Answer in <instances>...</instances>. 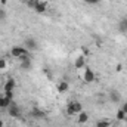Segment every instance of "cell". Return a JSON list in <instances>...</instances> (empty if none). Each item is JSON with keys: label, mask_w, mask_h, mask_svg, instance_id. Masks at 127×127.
<instances>
[{"label": "cell", "mask_w": 127, "mask_h": 127, "mask_svg": "<svg viewBox=\"0 0 127 127\" xmlns=\"http://www.w3.org/2000/svg\"><path fill=\"white\" fill-rule=\"evenodd\" d=\"M83 111V105L78 102V100H72V102H69L68 103V106H66V114L68 115H77V114H80Z\"/></svg>", "instance_id": "cell-1"}, {"label": "cell", "mask_w": 127, "mask_h": 127, "mask_svg": "<svg viewBox=\"0 0 127 127\" xmlns=\"http://www.w3.org/2000/svg\"><path fill=\"white\" fill-rule=\"evenodd\" d=\"M30 52L24 47V46H13L12 49H10V55L13 56V58H21V56H24V55H28Z\"/></svg>", "instance_id": "cell-2"}, {"label": "cell", "mask_w": 127, "mask_h": 127, "mask_svg": "<svg viewBox=\"0 0 127 127\" xmlns=\"http://www.w3.org/2000/svg\"><path fill=\"white\" fill-rule=\"evenodd\" d=\"M6 111H7L9 117H12V118H19V117H21V108H19L16 103H13V102L9 105V108H7Z\"/></svg>", "instance_id": "cell-3"}, {"label": "cell", "mask_w": 127, "mask_h": 127, "mask_svg": "<svg viewBox=\"0 0 127 127\" xmlns=\"http://www.w3.org/2000/svg\"><path fill=\"white\" fill-rule=\"evenodd\" d=\"M83 81L90 84L95 81V72L89 68V66H84V72H83Z\"/></svg>", "instance_id": "cell-4"}, {"label": "cell", "mask_w": 127, "mask_h": 127, "mask_svg": "<svg viewBox=\"0 0 127 127\" xmlns=\"http://www.w3.org/2000/svg\"><path fill=\"white\" fill-rule=\"evenodd\" d=\"M24 47L28 50V52H34L37 47H38V44H37V41L31 38V37H28V38H25L24 40Z\"/></svg>", "instance_id": "cell-5"}, {"label": "cell", "mask_w": 127, "mask_h": 127, "mask_svg": "<svg viewBox=\"0 0 127 127\" xmlns=\"http://www.w3.org/2000/svg\"><path fill=\"white\" fill-rule=\"evenodd\" d=\"M19 61H21V64H19V66L22 68V69H30L32 66V64H31V58H30V55H24V56H21L19 58Z\"/></svg>", "instance_id": "cell-6"}, {"label": "cell", "mask_w": 127, "mask_h": 127, "mask_svg": "<svg viewBox=\"0 0 127 127\" xmlns=\"http://www.w3.org/2000/svg\"><path fill=\"white\" fill-rule=\"evenodd\" d=\"M16 87V81L15 78H7L3 84V92H13Z\"/></svg>", "instance_id": "cell-7"}, {"label": "cell", "mask_w": 127, "mask_h": 127, "mask_svg": "<svg viewBox=\"0 0 127 127\" xmlns=\"http://www.w3.org/2000/svg\"><path fill=\"white\" fill-rule=\"evenodd\" d=\"M74 66H75V69H81V68H84V66H86V56H84V55L77 56L75 61H74Z\"/></svg>", "instance_id": "cell-8"}, {"label": "cell", "mask_w": 127, "mask_h": 127, "mask_svg": "<svg viewBox=\"0 0 127 127\" xmlns=\"http://www.w3.org/2000/svg\"><path fill=\"white\" fill-rule=\"evenodd\" d=\"M46 9H47V3L43 1V0H38L37 4H35V7H34V10H35L37 13H44Z\"/></svg>", "instance_id": "cell-9"}, {"label": "cell", "mask_w": 127, "mask_h": 127, "mask_svg": "<svg viewBox=\"0 0 127 127\" xmlns=\"http://www.w3.org/2000/svg\"><path fill=\"white\" fill-rule=\"evenodd\" d=\"M89 121V114L86 112V111H81L80 114H77V123H80V124H86Z\"/></svg>", "instance_id": "cell-10"}, {"label": "cell", "mask_w": 127, "mask_h": 127, "mask_svg": "<svg viewBox=\"0 0 127 127\" xmlns=\"http://www.w3.org/2000/svg\"><path fill=\"white\" fill-rule=\"evenodd\" d=\"M56 90H58L59 93H66V92L69 90V84H68V81H59L58 86H56Z\"/></svg>", "instance_id": "cell-11"}, {"label": "cell", "mask_w": 127, "mask_h": 127, "mask_svg": "<svg viewBox=\"0 0 127 127\" xmlns=\"http://www.w3.org/2000/svg\"><path fill=\"white\" fill-rule=\"evenodd\" d=\"M10 103H12L10 99H7L4 95H0V109H7Z\"/></svg>", "instance_id": "cell-12"}, {"label": "cell", "mask_w": 127, "mask_h": 127, "mask_svg": "<svg viewBox=\"0 0 127 127\" xmlns=\"http://www.w3.org/2000/svg\"><path fill=\"white\" fill-rule=\"evenodd\" d=\"M118 31L123 32V34H126L127 32V16L126 18H123V19L118 22Z\"/></svg>", "instance_id": "cell-13"}, {"label": "cell", "mask_w": 127, "mask_h": 127, "mask_svg": "<svg viewBox=\"0 0 127 127\" xmlns=\"http://www.w3.org/2000/svg\"><path fill=\"white\" fill-rule=\"evenodd\" d=\"M31 115L34 117V118H43V117H44V111H41L40 108H32Z\"/></svg>", "instance_id": "cell-14"}, {"label": "cell", "mask_w": 127, "mask_h": 127, "mask_svg": "<svg viewBox=\"0 0 127 127\" xmlns=\"http://www.w3.org/2000/svg\"><path fill=\"white\" fill-rule=\"evenodd\" d=\"M109 99H111L112 102H115V103H117V102H120L121 95H120L117 90H111V92H109Z\"/></svg>", "instance_id": "cell-15"}, {"label": "cell", "mask_w": 127, "mask_h": 127, "mask_svg": "<svg viewBox=\"0 0 127 127\" xmlns=\"http://www.w3.org/2000/svg\"><path fill=\"white\" fill-rule=\"evenodd\" d=\"M126 117H127L126 112H124L121 108H120V109L117 111V114H115V118H117V121H124V120H126Z\"/></svg>", "instance_id": "cell-16"}, {"label": "cell", "mask_w": 127, "mask_h": 127, "mask_svg": "<svg viewBox=\"0 0 127 127\" xmlns=\"http://www.w3.org/2000/svg\"><path fill=\"white\" fill-rule=\"evenodd\" d=\"M96 127H111V121L109 120H99L96 123Z\"/></svg>", "instance_id": "cell-17"}, {"label": "cell", "mask_w": 127, "mask_h": 127, "mask_svg": "<svg viewBox=\"0 0 127 127\" xmlns=\"http://www.w3.org/2000/svg\"><path fill=\"white\" fill-rule=\"evenodd\" d=\"M6 66H7V61L4 58H0V71L6 69Z\"/></svg>", "instance_id": "cell-18"}, {"label": "cell", "mask_w": 127, "mask_h": 127, "mask_svg": "<svg viewBox=\"0 0 127 127\" xmlns=\"http://www.w3.org/2000/svg\"><path fill=\"white\" fill-rule=\"evenodd\" d=\"M37 1H38V0H27V6L31 7V9H34L35 4H37Z\"/></svg>", "instance_id": "cell-19"}, {"label": "cell", "mask_w": 127, "mask_h": 127, "mask_svg": "<svg viewBox=\"0 0 127 127\" xmlns=\"http://www.w3.org/2000/svg\"><path fill=\"white\" fill-rule=\"evenodd\" d=\"M6 19V10L4 7H0V21H4Z\"/></svg>", "instance_id": "cell-20"}, {"label": "cell", "mask_w": 127, "mask_h": 127, "mask_svg": "<svg viewBox=\"0 0 127 127\" xmlns=\"http://www.w3.org/2000/svg\"><path fill=\"white\" fill-rule=\"evenodd\" d=\"M3 95L6 96L7 99H10V100L13 99V92H3Z\"/></svg>", "instance_id": "cell-21"}, {"label": "cell", "mask_w": 127, "mask_h": 127, "mask_svg": "<svg viewBox=\"0 0 127 127\" xmlns=\"http://www.w3.org/2000/svg\"><path fill=\"white\" fill-rule=\"evenodd\" d=\"M87 4H97L99 3V0H84Z\"/></svg>", "instance_id": "cell-22"}, {"label": "cell", "mask_w": 127, "mask_h": 127, "mask_svg": "<svg viewBox=\"0 0 127 127\" xmlns=\"http://www.w3.org/2000/svg\"><path fill=\"white\" fill-rule=\"evenodd\" d=\"M121 109H123V111L126 112V115H127V102H124V103L121 105Z\"/></svg>", "instance_id": "cell-23"}, {"label": "cell", "mask_w": 127, "mask_h": 127, "mask_svg": "<svg viewBox=\"0 0 127 127\" xmlns=\"http://www.w3.org/2000/svg\"><path fill=\"white\" fill-rule=\"evenodd\" d=\"M115 69H117V71H121V69H123V65H121V64H118V65H117V68H115Z\"/></svg>", "instance_id": "cell-24"}, {"label": "cell", "mask_w": 127, "mask_h": 127, "mask_svg": "<svg viewBox=\"0 0 127 127\" xmlns=\"http://www.w3.org/2000/svg\"><path fill=\"white\" fill-rule=\"evenodd\" d=\"M0 127H4V121H3L1 118H0Z\"/></svg>", "instance_id": "cell-25"}, {"label": "cell", "mask_w": 127, "mask_h": 127, "mask_svg": "<svg viewBox=\"0 0 127 127\" xmlns=\"http://www.w3.org/2000/svg\"><path fill=\"white\" fill-rule=\"evenodd\" d=\"M7 3V0H0V4H6Z\"/></svg>", "instance_id": "cell-26"}]
</instances>
